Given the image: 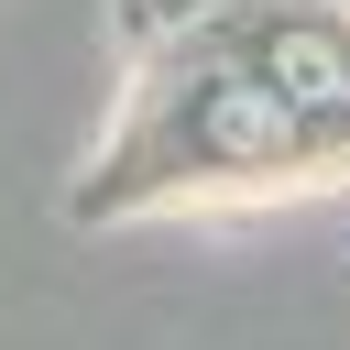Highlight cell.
I'll return each mask as SVG.
<instances>
[{
    "instance_id": "1",
    "label": "cell",
    "mask_w": 350,
    "mask_h": 350,
    "mask_svg": "<svg viewBox=\"0 0 350 350\" xmlns=\"http://www.w3.org/2000/svg\"><path fill=\"white\" fill-rule=\"evenodd\" d=\"M120 33H131V88H120V120L88 153L66 219L262 208V197L350 186V164L295 120V98L262 88L208 22L164 11V0H120Z\"/></svg>"
},
{
    "instance_id": "2",
    "label": "cell",
    "mask_w": 350,
    "mask_h": 350,
    "mask_svg": "<svg viewBox=\"0 0 350 350\" xmlns=\"http://www.w3.org/2000/svg\"><path fill=\"white\" fill-rule=\"evenodd\" d=\"M208 22L262 88L295 98V120L350 164V0H164Z\"/></svg>"
}]
</instances>
